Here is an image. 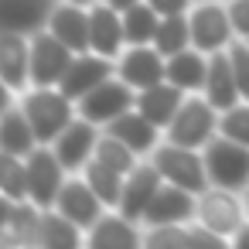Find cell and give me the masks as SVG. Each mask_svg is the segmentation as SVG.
<instances>
[{
    "instance_id": "44dd1931",
    "label": "cell",
    "mask_w": 249,
    "mask_h": 249,
    "mask_svg": "<svg viewBox=\"0 0 249 249\" xmlns=\"http://www.w3.org/2000/svg\"><path fill=\"white\" fill-rule=\"evenodd\" d=\"M184 89H178L174 82H157V86H147V89H140L137 92V109L150 120V123H157L160 130H167V123L174 120V113L181 109V103H184Z\"/></svg>"
},
{
    "instance_id": "d6986e66",
    "label": "cell",
    "mask_w": 249,
    "mask_h": 249,
    "mask_svg": "<svg viewBox=\"0 0 249 249\" xmlns=\"http://www.w3.org/2000/svg\"><path fill=\"white\" fill-rule=\"evenodd\" d=\"M58 0H0V31L35 35L48 28V18Z\"/></svg>"
},
{
    "instance_id": "2e32d148",
    "label": "cell",
    "mask_w": 249,
    "mask_h": 249,
    "mask_svg": "<svg viewBox=\"0 0 249 249\" xmlns=\"http://www.w3.org/2000/svg\"><path fill=\"white\" fill-rule=\"evenodd\" d=\"M0 79L14 92L31 89V35L0 31Z\"/></svg>"
},
{
    "instance_id": "ac0fdd59",
    "label": "cell",
    "mask_w": 249,
    "mask_h": 249,
    "mask_svg": "<svg viewBox=\"0 0 249 249\" xmlns=\"http://www.w3.org/2000/svg\"><path fill=\"white\" fill-rule=\"evenodd\" d=\"M48 31L58 41H65L75 55L89 52V11H86V4H75V0H65L62 4L58 0L52 18H48Z\"/></svg>"
},
{
    "instance_id": "1f68e13d",
    "label": "cell",
    "mask_w": 249,
    "mask_h": 249,
    "mask_svg": "<svg viewBox=\"0 0 249 249\" xmlns=\"http://www.w3.org/2000/svg\"><path fill=\"white\" fill-rule=\"evenodd\" d=\"M218 133H225V137H232V140H239V143L249 147V103L246 99L235 103V106H229V109H222Z\"/></svg>"
},
{
    "instance_id": "d6a6232c",
    "label": "cell",
    "mask_w": 249,
    "mask_h": 249,
    "mask_svg": "<svg viewBox=\"0 0 249 249\" xmlns=\"http://www.w3.org/2000/svg\"><path fill=\"white\" fill-rule=\"evenodd\" d=\"M225 52L232 58V72H235V82H239V96L249 103V41L246 38H235Z\"/></svg>"
},
{
    "instance_id": "5bb4252c",
    "label": "cell",
    "mask_w": 249,
    "mask_h": 249,
    "mask_svg": "<svg viewBox=\"0 0 249 249\" xmlns=\"http://www.w3.org/2000/svg\"><path fill=\"white\" fill-rule=\"evenodd\" d=\"M113 72H116L113 58L96 55V52H79V55L72 58V65H69L65 79L58 82V89H62L69 99H75V103H79L86 92H92V89H96L99 82H106Z\"/></svg>"
},
{
    "instance_id": "9a60e30c",
    "label": "cell",
    "mask_w": 249,
    "mask_h": 249,
    "mask_svg": "<svg viewBox=\"0 0 249 249\" xmlns=\"http://www.w3.org/2000/svg\"><path fill=\"white\" fill-rule=\"evenodd\" d=\"M198 215V198L188 188H178L171 181H164L154 195V201L143 212L147 225H174V222H191Z\"/></svg>"
},
{
    "instance_id": "e0dca14e",
    "label": "cell",
    "mask_w": 249,
    "mask_h": 249,
    "mask_svg": "<svg viewBox=\"0 0 249 249\" xmlns=\"http://www.w3.org/2000/svg\"><path fill=\"white\" fill-rule=\"evenodd\" d=\"M55 208L65 215V218H72L79 229H89L99 215H103V198L92 191V184L86 181V178H65V184H62V191H58V201H55Z\"/></svg>"
},
{
    "instance_id": "74e56055",
    "label": "cell",
    "mask_w": 249,
    "mask_h": 249,
    "mask_svg": "<svg viewBox=\"0 0 249 249\" xmlns=\"http://www.w3.org/2000/svg\"><path fill=\"white\" fill-rule=\"evenodd\" d=\"M232 242H235V246H242V249H249V222H246V225L232 235Z\"/></svg>"
},
{
    "instance_id": "603a6c76",
    "label": "cell",
    "mask_w": 249,
    "mask_h": 249,
    "mask_svg": "<svg viewBox=\"0 0 249 249\" xmlns=\"http://www.w3.org/2000/svg\"><path fill=\"white\" fill-rule=\"evenodd\" d=\"M143 242V235L133 229V222L123 215V212H116V215H99L92 225H89V232H86V246H92V249H106V246H140Z\"/></svg>"
},
{
    "instance_id": "cb8c5ba5",
    "label": "cell",
    "mask_w": 249,
    "mask_h": 249,
    "mask_svg": "<svg viewBox=\"0 0 249 249\" xmlns=\"http://www.w3.org/2000/svg\"><path fill=\"white\" fill-rule=\"evenodd\" d=\"M205 79H208V55L198 52L195 45L178 55H167V82H174L178 89L198 92L205 89Z\"/></svg>"
},
{
    "instance_id": "60d3db41",
    "label": "cell",
    "mask_w": 249,
    "mask_h": 249,
    "mask_svg": "<svg viewBox=\"0 0 249 249\" xmlns=\"http://www.w3.org/2000/svg\"><path fill=\"white\" fill-rule=\"evenodd\" d=\"M75 4H96V0H75Z\"/></svg>"
},
{
    "instance_id": "8992f818",
    "label": "cell",
    "mask_w": 249,
    "mask_h": 249,
    "mask_svg": "<svg viewBox=\"0 0 249 249\" xmlns=\"http://www.w3.org/2000/svg\"><path fill=\"white\" fill-rule=\"evenodd\" d=\"M195 222H201L205 229L218 232L222 239H232L246 225V201H239L235 191H229V188L208 184L198 195V215H195Z\"/></svg>"
},
{
    "instance_id": "484cf974",
    "label": "cell",
    "mask_w": 249,
    "mask_h": 249,
    "mask_svg": "<svg viewBox=\"0 0 249 249\" xmlns=\"http://www.w3.org/2000/svg\"><path fill=\"white\" fill-rule=\"evenodd\" d=\"M79 242H86V235H82V229L72 218H65L58 208L55 212L52 208H41V218H38V246H79Z\"/></svg>"
},
{
    "instance_id": "8fae6325",
    "label": "cell",
    "mask_w": 249,
    "mask_h": 249,
    "mask_svg": "<svg viewBox=\"0 0 249 249\" xmlns=\"http://www.w3.org/2000/svg\"><path fill=\"white\" fill-rule=\"evenodd\" d=\"M96 143H99V126H96L92 120H86V116H75V120L58 133V140H55L52 147H55L58 160L65 164V171L75 174V171H82V167L92 160Z\"/></svg>"
},
{
    "instance_id": "7a4b0ae2",
    "label": "cell",
    "mask_w": 249,
    "mask_h": 249,
    "mask_svg": "<svg viewBox=\"0 0 249 249\" xmlns=\"http://www.w3.org/2000/svg\"><path fill=\"white\" fill-rule=\"evenodd\" d=\"M201 154H205L212 184L229 188V191H246V184H249V147L246 143L218 133L201 147Z\"/></svg>"
},
{
    "instance_id": "7402d4cb",
    "label": "cell",
    "mask_w": 249,
    "mask_h": 249,
    "mask_svg": "<svg viewBox=\"0 0 249 249\" xmlns=\"http://www.w3.org/2000/svg\"><path fill=\"white\" fill-rule=\"evenodd\" d=\"M106 133H113V137H120L126 147H133L137 154H150L157 143H160V126L157 123H150L137 106L133 109H126L123 116H116L113 123H106Z\"/></svg>"
},
{
    "instance_id": "52a82bcc",
    "label": "cell",
    "mask_w": 249,
    "mask_h": 249,
    "mask_svg": "<svg viewBox=\"0 0 249 249\" xmlns=\"http://www.w3.org/2000/svg\"><path fill=\"white\" fill-rule=\"evenodd\" d=\"M188 24H191V45L205 55L222 52L235 41V28L229 18V7L212 4V0H201L198 7L188 11Z\"/></svg>"
},
{
    "instance_id": "30bf717a",
    "label": "cell",
    "mask_w": 249,
    "mask_h": 249,
    "mask_svg": "<svg viewBox=\"0 0 249 249\" xmlns=\"http://www.w3.org/2000/svg\"><path fill=\"white\" fill-rule=\"evenodd\" d=\"M116 75L140 92L167 79V58L154 45H126V52H120V62H116Z\"/></svg>"
},
{
    "instance_id": "d590c367",
    "label": "cell",
    "mask_w": 249,
    "mask_h": 249,
    "mask_svg": "<svg viewBox=\"0 0 249 249\" xmlns=\"http://www.w3.org/2000/svg\"><path fill=\"white\" fill-rule=\"evenodd\" d=\"M14 198H7L4 191H0V239H4V232H7V225H11V215H14Z\"/></svg>"
},
{
    "instance_id": "8d00e7d4",
    "label": "cell",
    "mask_w": 249,
    "mask_h": 249,
    "mask_svg": "<svg viewBox=\"0 0 249 249\" xmlns=\"http://www.w3.org/2000/svg\"><path fill=\"white\" fill-rule=\"evenodd\" d=\"M14 106V89L4 82V79H0V113H7Z\"/></svg>"
},
{
    "instance_id": "4fadbf2b",
    "label": "cell",
    "mask_w": 249,
    "mask_h": 249,
    "mask_svg": "<svg viewBox=\"0 0 249 249\" xmlns=\"http://www.w3.org/2000/svg\"><path fill=\"white\" fill-rule=\"evenodd\" d=\"M160 184H164V178H160V171H157L154 160H150V164H137V167L123 178V195H120L116 212H123L130 222H143V212H147V205L154 201V195H157Z\"/></svg>"
},
{
    "instance_id": "83f0119b",
    "label": "cell",
    "mask_w": 249,
    "mask_h": 249,
    "mask_svg": "<svg viewBox=\"0 0 249 249\" xmlns=\"http://www.w3.org/2000/svg\"><path fill=\"white\" fill-rule=\"evenodd\" d=\"M82 178L92 184V191L103 198V205L106 208H116L120 205V195H123V178L126 174H120L116 167H109V164H103V160H89L86 167H82Z\"/></svg>"
},
{
    "instance_id": "6da1fadb",
    "label": "cell",
    "mask_w": 249,
    "mask_h": 249,
    "mask_svg": "<svg viewBox=\"0 0 249 249\" xmlns=\"http://www.w3.org/2000/svg\"><path fill=\"white\" fill-rule=\"evenodd\" d=\"M21 109L28 113L38 143H55L58 133L75 120L79 106L75 99H69L58 86H31L21 96Z\"/></svg>"
},
{
    "instance_id": "b9f144b4",
    "label": "cell",
    "mask_w": 249,
    "mask_h": 249,
    "mask_svg": "<svg viewBox=\"0 0 249 249\" xmlns=\"http://www.w3.org/2000/svg\"><path fill=\"white\" fill-rule=\"evenodd\" d=\"M195 4H201V0H195Z\"/></svg>"
},
{
    "instance_id": "7c38bea8",
    "label": "cell",
    "mask_w": 249,
    "mask_h": 249,
    "mask_svg": "<svg viewBox=\"0 0 249 249\" xmlns=\"http://www.w3.org/2000/svg\"><path fill=\"white\" fill-rule=\"evenodd\" d=\"M123 48H126L123 11H116L106 0H96L89 7V52L106 55V58H120Z\"/></svg>"
},
{
    "instance_id": "e575fe53",
    "label": "cell",
    "mask_w": 249,
    "mask_h": 249,
    "mask_svg": "<svg viewBox=\"0 0 249 249\" xmlns=\"http://www.w3.org/2000/svg\"><path fill=\"white\" fill-rule=\"evenodd\" d=\"M147 4H150L160 18H167V14H188V4H191V0H147Z\"/></svg>"
},
{
    "instance_id": "f1b7e54d",
    "label": "cell",
    "mask_w": 249,
    "mask_h": 249,
    "mask_svg": "<svg viewBox=\"0 0 249 249\" xmlns=\"http://www.w3.org/2000/svg\"><path fill=\"white\" fill-rule=\"evenodd\" d=\"M154 48L167 58V55H178L184 48H191V24H188V14H167L160 18L157 24V35H154Z\"/></svg>"
},
{
    "instance_id": "836d02e7",
    "label": "cell",
    "mask_w": 249,
    "mask_h": 249,
    "mask_svg": "<svg viewBox=\"0 0 249 249\" xmlns=\"http://www.w3.org/2000/svg\"><path fill=\"white\" fill-rule=\"evenodd\" d=\"M225 7H229L235 38H246V41H249V0H229Z\"/></svg>"
},
{
    "instance_id": "5b68a950",
    "label": "cell",
    "mask_w": 249,
    "mask_h": 249,
    "mask_svg": "<svg viewBox=\"0 0 249 249\" xmlns=\"http://www.w3.org/2000/svg\"><path fill=\"white\" fill-rule=\"evenodd\" d=\"M28 201H35L38 208H55L58 201V191L65 184V164L58 160L55 147L52 143H38L28 157Z\"/></svg>"
},
{
    "instance_id": "277c9868",
    "label": "cell",
    "mask_w": 249,
    "mask_h": 249,
    "mask_svg": "<svg viewBox=\"0 0 249 249\" xmlns=\"http://www.w3.org/2000/svg\"><path fill=\"white\" fill-rule=\"evenodd\" d=\"M154 164L160 171L164 181L188 188L195 195H201L212 181H208V167H205V154H198V147H181V143H157L154 147Z\"/></svg>"
},
{
    "instance_id": "d4e9b609",
    "label": "cell",
    "mask_w": 249,
    "mask_h": 249,
    "mask_svg": "<svg viewBox=\"0 0 249 249\" xmlns=\"http://www.w3.org/2000/svg\"><path fill=\"white\" fill-rule=\"evenodd\" d=\"M35 147H38L35 126H31V120L21 106H11L7 113H0V150L28 157Z\"/></svg>"
},
{
    "instance_id": "9c48e42d",
    "label": "cell",
    "mask_w": 249,
    "mask_h": 249,
    "mask_svg": "<svg viewBox=\"0 0 249 249\" xmlns=\"http://www.w3.org/2000/svg\"><path fill=\"white\" fill-rule=\"evenodd\" d=\"M75 52L58 41L48 28L31 35V86H58L72 65Z\"/></svg>"
},
{
    "instance_id": "ab89813d",
    "label": "cell",
    "mask_w": 249,
    "mask_h": 249,
    "mask_svg": "<svg viewBox=\"0 0 249 249\" xmlns=\"http://www.w3.org/2000/svg\"><path fill=\"white\" fill-rule=\"evenodd\" d=\"M246 212H249V184H246Z\"/></svg>"
},
{
    "instance_id": "4316f807",
    "label": "cell",
    "mask_w": 249,
    "mask_h": 249,
    "mask_svg": "<svg viewBox=\"0 0 249 249\" xmlns=\"http://www.w3.org/2000/svg\"><path fill=\"white\" fill-rule=\"evenodd\" d=\"M157 24H160V14L147 4V0L126 7V11H123V35H126V45H154Z\"/></svg>"
},
{
    "instance_id": "f546056e",
    "label": "cell",
    "mask_w": 249,
    "mask_h": 249,
    "mask_svg": "<svg viewBox=\"0 0 249 249\" xmlns=\"http://www.w3.org/2000/svg\"><path fill=\"white\" fill-rule=\"evenodd\" d=\"M0 191L14 201H28V164H24V157L0 150Z\"/></svg>"
},
{
    "instance_id": "ba28073f",
    "label": "cell",
    "mask_w": 249,
    "mask_h": 249,
    "mask_svg": "<svg viewBox=\"0 0 249 249\" xmlns=\"http://www.w3.org/2000/svg\"><path fill=\"white\" fill-rule=\"evenodd\" d=\"M75 106H79V116L92 120L96 126H106V123H113L116 116H123L126 109L137 106V89L126 86L120 75H116V79L109 75V79L99 82L92 92H86Z\"/></svg>"
},
{
    "instance_id": "3957f363",
    "label": "cell",
    "mask_w": 249,
    "mask_h": 249,
    "mask_svg": "<svg viewBox=\"0 0 249 249\" xmlns=\"http://www.w3.org/2000/svg\"><path fill=\"white\" fill-rule=\"evenodd\" d=\"M215 130H218V109H215L205 96L188 92L184 103H181V109H178L174 120L167 123L164 140L181 143V147H198V150H201V147L215 137Z\"/></svg>"
},
{
    "instance_id": "ffe728a7",
    "label": "cell",
    "mask_w": 249,
    "mask_h": 249,
    "mask_svg": "<svg viewBox=\"0 0 249 249\" xmlns=\"http://www.w3.org/2000/svg\"><path fill=\"white\" fill-rule=\"evenodd\" d=\"M205 99L222 113L229 106H235L242 96H239V82H235V72H232V58L229 52H212L208 55V79H205Z\"/></svg>"
},
{
    "instance_id": "f35d334b",
    "label": "cell",
    "mask_w": 249,
    "mask_h": 249,
    "mask_svg": "<svg viewBox=\"0 0 249 249\" xmlns=\"http://www.w3.org/2000/svg\"><path fill=\"white\" fill-rule=\"evenodd\" d=\"M106 4H113L116 11H126V7H133V4H140V0H106Z\"/></svg>"
},
{
    "instance_id": "4dcf8cb0",
    "label": "cell",
    "mask_w": 249,
    "mask_h": 249,
    "mask_svg": "<svg viewBox=\"0 0 249 249\" xmlns=\"http://www.w3.org/2000/svg\"><path fill=\"white\" fill-rule=\"evenodd\" d=\"M96 160H103V164H109V167H116L120 174H130L133 167H137V150L133 147H126L120 137H113V133H103L99 137V143H96V154H92Z\"/></svg>"
}]
</instances>
